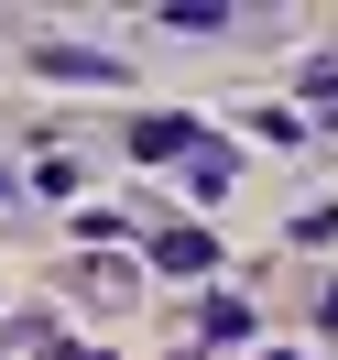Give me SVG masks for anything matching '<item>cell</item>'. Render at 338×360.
Masks as SVG:
<instances>
[{"label": "cell", "instance_id": "1", "mask_svg": "<svg viewBox=\"0 0 338 360\" xmlns=\"http://www.w3.org/2000/svg\"><path fill=\"white\" fill-rule=\"evenodd\" d=\"M131 153H142V164H207L219 142H207L197 120H131Z\"/></svg>", "mask_w": 338, "mask_h": 360}, {"label": "cell", "instance_id": "2", "mask_svg": "<svg viewBox=\"0 0 338 360\" xmlns=\"http://www.w3.org/2000/svg\"><path fill=\"white\" fill-rule=\"evenodd\" d=\"M153 262H164V273H207V262H219V240H207V229H164Z\"/></svg>", "mask_w": 338, "mask_h": 360}, {"label": "cell", "instance_id": "3", "mask_svg": "<svg viewBox=\"0 0 338 360\" xmlns=\"http://www.w3.org/2000/svg\"><path fill=\"white\" fill-rule=\"evenodd\" d=\"M164 33H229V11H219V0H175V11H164Z\"/></svg>", "mask_w": 338, "mask_h": 360}, {"label": "cell", "instance_id": "4", "mask_svg": "<svg viewBox=\"0 0 338 360\" xmlns=\"http://www.w3.org/2000/svg\"><path fill=\"white\" fill-rule=\"evenodd\" d=\"M306 98H316V110L338 120V66H306Z\"/></svg>", "mask_w": 338, "mask_h": 360}, {"label": "cell", "instance_id": "5", "mask_svg": "<svg viewBox=\"0 0 338 360\" xmlns=\"http://www.w3.org/2000/svg\"><path fill=\"white\" fill-rule=\"evenodd\" d=\"M316 328H327V338H338V284H327V295H316Z\"/></svg>", "mask_w": 338, "mask_h": 360}, {"label": "cell", "instance_id": "6", "mask_svg": "<svg viewBox=\"0 0 338 360\" xmlns=\"http://www.w3.org/2000/svg\"><path fill=\"white\" fill-rule=\"evenodd\" d=\"M44 360H110V349H77V338H55V349H44Z\"/></svg>", "mask_w": 338, "mask_h": 360}, {"label": "cell", "instance_id": "7", "mask_svg": "<svg viewBox=\"0 0 338 360\" xmlns=\"http://www.w3.org/2000/svg\"><path fill=\"white\" fill-rule=\"evenodd\" d=\"M273 360H294V349H273Z\"/></svg>", "mask_w": 338, "mask_h": 360}]
</instances>
